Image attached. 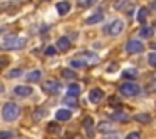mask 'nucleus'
Instances as JSON below:
<instances>
[{"instance_id":"obj_1","label":"nucleus","mask_w":156,"mask_h":139,"mask_svg":"<svg viewBox=\"0 0 156 139\" xmlns=\"http://www.w3.org/2000/svg\"><path fill=\"white\" fill-rule=\"evenodd\" d=\"M25 39L24 37H17V35H5L4 42H2V49L4 50H19L25 45Z\"/></svg>"},{"instance_id":"obj_2","label":"nucleus","mask_w":156,"mask_h":139,"mask_svg":"<svg viewBox=\"0 0 156 139\" xmlns=\"http://www.w3.org/2000/svg\"><path fill=\"white\" fill-rule=\"evenodd\" d=\"M19 114H20V109H19V106L14 104V102H7V104L2 107V117L9 122L15 121V119L19 117Z\"/></svg>"},{"instance_id":"obj_3","label":"nucleus","mask_w":156,"mask_h":139,"mask_svg":"<svg viewBox=\"0 0 156 139\" xmlns=\"http://www.w3.org/2000/svg\"><path fill=\"white\" fill-rule=\"evenodd\" d=\"M122 30H124V22L119 20V19H116V20L109 22V24L106 25V29H104V32H106L108 35H111V37H116V35H119Z\"/></svg>"},{"instance_id":"obj_4","label":"nucleus","mask_w":156,"mask_h":139,"mask_svg":"<svg viewBox=\"0 0 156 139\" xmlns=\"http://www.w3.org/2000/svg\"><path fill=\"white\" fill-rule=\"evenodd\" d=\"M119 91H121V94L122 96H128V97H134V96H138L139 92H141V87H139L136 82H131V81H128V82H124V84L119 87Z\"/></svg>"},{"instance_id":"obj_5","label":"nucleus","mask_w":156,"mask_h":139,"mask_svg":"<svg viewBox=\"0 0 156 139\" xmlns=\"http://www.w3.org/2000/svg\"><path fill=\"white\" fill-rule=\"evenodd\" d=\"M62 85L59 81H54V79H49V81L44 82V91L49 92V94H57V92H61Z\"/></svg>"},{"instance_id":"obj_6","label":"nucleus","mask_w":156,"mask_h":139,"mask_svg":"<svg viewBox=\"0 0 156 139\" xmlns=\"http://www.w3.org/2000/svg\"><path fill=\"white\" fill-rule=\"evenodd\" d=\"M144 50V45L141 44L139 40H129L126 44V52L128 54H139V52Z\"/></svg>"},{"instance_id":"obj_7","label":"nucleus","mask_w":156,"mask_h":139,"mask_svg":"<svg viewBox=\"0 0 156 139\" xmlns=\"http://www.w3.org/2000/svg\"><path fill=\"white\" fill-rule=\"evenodd\" d=\"M102 97H104V92H102L101 89H91V91H89V96H87L89 102H92V104L101 102Z\"/></svg>"},{"instance_id":"obj_8","label":"nucleus","mask_w":156,"mask_h":139,"mask_svg":"<svg viewBox=\"0 0 156 139\" xmlns=\"http://www.w3.org/2000/svg\"><path fill=\"white\" fill-rule=\"evenodd\" d=\"M77 59H82L84 62H91V64L99 62V57L94 52H81V54H77Z\"/></svg>"},{"instance_id":"obj_9","label":"nucleus","mask_w":156,"mask_h":139,"mask_svg":"<svg viewBox=\"0 0 156 139\" xmlns=\"http://www.w3.org/2000/svg\"><path fill=\"white\" fill-rule=\"evenodd\" d=\"M71 117H72V112L69 111V109H59V111L55 112V119H57V121L67 122Z\"/></svg>"},{"instance_id":"obj_10","label":"nucleus","mask_w":156,"mask_h":139,"mask_svg":"<svg viewBox=\"0 0 156 139\" xmlns=\"http://www.w3.org/2000/svg\"><path fill=\"white\" fill-rule=\"evenodd\" d=\"M14 92L17 96H20V97H29L32 94V87H29V85H17L14 89Z\"/></svg>"},{"instance_id":"obj_11","label":"nucleus","mask_w":156,"mask_h":139,"mask_svg":"<svg viewBox=\"0 0 156 139\" xmlns=\"http://www.w3.org/2000/svg\"><path fill=\"white\" fill-rule=\"evenodd\" d=\"M55 9H57V14H59V15H67L69 10H71V4L64 0V2H59Z\"/></svg>"},{"instance_id":"obj_12","label":"nucleus","mask_w":156,"mask_h":139,"mask_svg":"<svg viewBox=\"0 0 156 139\" xmlns=\"http://www.w3.org/2000/svg\"><path fill=\"white\" fill-rule=\"evenodd\" d=\"M69 47H71V40H69L67 37H61L57 40V49L59 50L66 52V50H69Z\"/></svg>"},{"instance_id":"obj_13","label":"nucleus","mask_w":156,"mask_h":139,"mask_svg":"<svg viewBox=\"0 0 156 139\" xmlns=\"http://www.w3.org/2000/svg\"><path fill=\"white\" fill-rule=\"evenodd\" d=\"M41 75H42V72L37 69V71H30V72H29V74L25 75V79H27V82H39V81H41Z\"/></svg>"},{"instance_id":"obj_14","label":"nucleus","mask_w":156,"mask_h":139,"mask_svg":"<svg viewBox=\"0 0 156 139\" xmlns=\"http://www.w3.org/2000/svg\"><path fill=\"white\" fill-rule=\"evenodd\" d=\"M104 20V14H94V15H91V17H87V20H86V24H89V25H94V24H99V22H102Z\"/></svg>"},{"instance_id":"obj_15","label":"nucleus","mask_w":156,"mask_h":139,"mask_svg":"<svg viewBox=\"0 0 156 139\" xmlns=\"http://www.w3.org/2000/svg\"><path fill=\"white\" fill-rule=\"evenodd\" d=\"M153 34H154L153 27H141V30H139V37H143V39H151Z\"/></svg>"},{"instance_id":"obj_16","label":"nucleus","mask_w":156,"mask_h":139,"mask_svg":"<svg viewBox=\"0 0 156 139\" xmlns=\"http://www.w3.org/2000/svg\"><path fill=\"white\" fill-rule=\"evenodd\" d=\"M79 94H81V87H79L77 84H71L67 87V96H71V97H77Z\"/></svg>"},{"instance_id":"obj_17","label":"nucleus","mask_w":156,"mask_h":139,"mask_svg":"<svg viewBox=\"0 0 156 139\" xmlns=\"http://www.w3.org/2000/svg\"><path fill=\"white\" fill-rule=\"evenodd\" d=\"M71 67H72V69H84V67H86V62L82 61V59L74 57V59L71 61Z\"/></svg>"},{"instance_id":"obj_18","label":"nucleus","mask_w":156,"mask_h":139,"mask_svg":"<svg viewBox=\"0 0 156 139\" xmlns=\"http://www.w3.org/2000/svg\"><path fill=\"white\" fill-rule=\"evenodd\" d=\"M114 131V126L111 122H101L99 124V132H112Z\"/></svg>"},{"instance_id":"obj_19","label":"nucleus","mask_w":156,"mask_h":139,"mask_svg":"<svg viewBox=\"0 0 156 139\" xmlns=\"http://www.w3.org/2000/svg\"><path fill=\"white\" fill-rule=\"evenodd\" d=\"M122 77L124 79H134V77H138V71H136V69H126V71L122 72Z\"/></svg>"},{"instance_id":"obj_20","label":"nucleus","mask_w":156,"mask_h":139,"mask_svg":"<svg viewBox=\"0 0 156 139\" xmlns=\"http://www.w3.org/2000/svg\"><path fill=\"white\" fill-rule=\"evenodd\" d=\"M98 0H77V5L81 9H87V7H91V5H94Z\"/></svg>"},{"instance_id":"obj_21","label":"nucleus","mask_w":156,"mask_h":139,"mask_svg":"<svg viewBox=\"0 0 156 139\" xmlns=\"http://www.w3.org/2000/svg\"><path fill=\"white\" fill-rule=\"evenodd\" d=\"M112 119H116V121H119V122H126V121H128L126 114H124V112H121V111L114 112V114H112Z\"/></svg>"},{"instance_id":"obj_22","label":"nucleus","mask_w":156,"mask_h":139,"mask_svg":"<svg viewBox=\"0 0 156 139\" xmlns=\"http://www.w3.org/2000/svg\"><path fill=\"white\" fill-rule=\"evenodd\" d=\"M92 124H94V119H92V117H86L84 119V127H86V131H87V134H92V132H91Z\"/></svg>"},{"instance_id":"obj_23","label":"nucleus","mask_w":156,"mask_h":139,"mask_svg":"<svg viewBox=\"0 0 156 139\" xmlns=\"http://www.w3.org/2000/svg\"><path fill=\"white\" fill-rule=\"evenodd\" d=\"M136 121L138 122H144V124H148L149 121H151V117H149V114H136Z\"/></svg>"},{"instance_id":"obj_24","label":"nucleus","mask_w":156,"mask_h":139,"mask_svg":"<svg viewBox=\"0 0 156 139\" xmlns=\"http://www.w3.org/2000/svg\"><path fill=\"white\" fill-rule=\"evenodd\" d=\"M62 77H64V79H74L76 77V72L71 71V69H62Z\"/></svg>"},{"instance_id":"obj_25","label":"nucleus","mask_w":156,"mask_h":139,"mask_svg":"<svg viewBox=\"0 0 156 139\" xmlns=\"http://www.w3.org/2000/svg\"><path fill=\"white\" fill-rule=\"evenodd\" d=\"M20 75H22V69H12V71H9V77L10 79L20 77Z\"/></svg>"},{"instance_id":"obj_26","label":"nucleus","mask_w":156,"mask_h":139,"mask_svg":"<svg viewBox=\"0 0 156 139\" xmlns=\"http://www.w3.org/2000/svg\"><path fill=\"white\" fill-rule=\"evenodd\" d=\"M64 104H66V106H71V107H77V102H76V97H71V96H69L67 99H64Z\"/></svg>"},{"instance_id":"obj_27","label":"nucleus","mask_w":156,"mask_h":139,"mask_svg":"<svg viewBox=\"0 0 156 139\" xmlns=\"http://www.w3.org/2000/svg\"><path fill=\"white\" fill-rule=\"evenodd\" d=\"M148 62H149V65H151V67L156 69V52H151V54L148 55Z\"/></svg>"},{"instance_id":"obj_28","label":"nucleus","mask_w":156,"mask_h":139,"mask_svg":"<svg viewBox=\"0 0 156 139\" xmlns=\"http://www.w3.org/2000/svg\"><path fill=\"white\" fill-rule=\"evenodd\" d=\"M146 15H148V10H146V9H141V10L138 12V20H144Z\"/></svg>"},{"instance_id":"obj_29","label":"nucleus","mask_w":156,"mask_h":139,"mask_svg":"<svg viewBox=\"0 0 156 139\" xmlns=\"http://www.w3.org/2000/svg\"><path fill=\"white\" fill-rule=\"evenodd\" d=\"M12 136H14V134H12L10 131H2V132H0V139H10Z\"/></svg>"},{"instance_id":"obj_30","label":"nucleus","mask_w":156,"mask_h":139,"mask_svg":"<svg viewBox=\"0 0 156 139\" xmlns=\"http://www.w3.org/2000/svg\"><path fill=\"white\" fill-rule=\"evenodd\" d=\"M55 47H52V45H49V47H45V55H55Z\"/></svg>"},{"instance_id":"obj_31","label":"nucleus","mask_w":156,"mask_h":139,"mask_svg":"<svg viewBox=\"0 0 156 139\" xmlns=\"http://www.w3.org/2000/svg\"><path fill=\"white\" fill-rule=\"evenodd\" d=\"M126 139H141V136H139L138 132H129V134L126 136Z\"/></svg>"},{"instance_id":"obj_32","label":"nucleus","mask_w":156,"mask_h":139,"mask_svg":"<svg viewBox=\"0 0 156 139\" xmlns=\"http://www.w3.org/2000/svg\"><path fill=\"white\" fill-rule=\"evenodd\" d=\"M7 64H9V59H7V57H2V55H0V69H4Z\"/></svg>"},{"instance_id":"obj_33","label":"nucleus","mask_w":156,"mask_h":139,"mask_svg":"<svg viewBox=\"0 0 156 139\" xmlns=\"http://www.w3.org/2000/svg\"><path fill=\"white\" fill-rule=\"evenodd\" d=\"M44 109H41V111H37V112H34V119H35V121H39V119H41L42 117V114H44Z\"/></svg>"},{"instance_id":"obj_34","label":"nucleus","mask_w":156,"mask_h":139,"mask_svg":"<svg viewBox=\"0 0 156 139\" xmlns=\"http://www.w3.org/2000/svg\"><path fill=\"white\" fill-rule=\"evenodd\" d=\"M47 129H49L51 132H55V131H57V126H55L54 122H52V124H49V126H47Z\"/></svg>"},{"instance_id":"obj_35","label":"nucleus","mask_w":156,"mask_h":139,"mask_svg":"<svg viewBox=\"0 0 156 139\" xmlns=\"http://www.w3.org/2000/svg\"><path fill=\"white\" fill-rule=\"evenodd\" d=\"M153 9H154V10H156V0H154V2H153Z\"/></svg>"},{"instance_id":"obj_36","label":"nucleus","mask_w":156,"mask_h":139,"mask_svg":"<svg viewBox=\"0 0 156 139\" xmlns=\"http://www.w3.org/2000/svg\"><path fill=\"white\" fill-rule=\"evenodd\" d=\"M0 92H4V85L0 84Z\"/></svg>"}]
</instances>
